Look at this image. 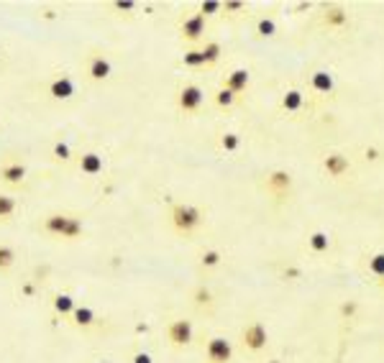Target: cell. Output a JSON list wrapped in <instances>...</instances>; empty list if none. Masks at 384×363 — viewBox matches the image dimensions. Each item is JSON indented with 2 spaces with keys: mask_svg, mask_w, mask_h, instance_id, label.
I'll use <instances>...</instances> for the list:
<instances>
[{
  "mask_svg": "<svg viewBox=\"0 0 384 363\" xmlns=\"http://www.w3.org/2000/svg\"><path fill=\"white\" fill-rule=\"evenodd\" d=\"M192 305L198 307V310H205V313H210L213 307H215V294L208 284H198V287L192 289Z\"/></svg>",
  "mask_w": 384,
  "mask_h": 363,
  "instance_id": "obj_16",
  "label": "cell"
},
{
  "mask_svg": "<svg viewBox=\"0 0 384 363\" xmlns=\"http://www.w3.org/2000/svg\"><path fill=\"white\" fill-rule=\"evenodd\" d=\"M213 100H215V105H218V108L228 110V108H233V105H236L238 95H233V92H230V90L220 87V90H215V95H213Z\"/></svg>",
  "mask_w": 384,
  "mask_h": 363,
  "instance_id": "obj_27",
  "label": "cell"
},
{
  "mask_svg": "<svg viewBox=\"0 0 384 363\" xmlns=\"http://www.w3.org/2000/svg\"><path fill=\"white\" fill-rule=\"evenodd\" d=\"M307 246H310L313 254H328V249H331V238H328V233H323V230H315V233L307 236Z\"/></svg>",
  "mask_w": 384,
  "mask_h": 363,
  "instance_id": "obj_24",
  "label": "cell"
},
{
  "mask_svg": "<svg viewBox=\"0 0 384 363\" xmlns=\"http://www.w3.org/2000/svg\"><path fill=\"white\" fill-rule=\"evenodd\" d=\"M200 51H203L205 67H213V64L220 62V54H223V46H220V41H205V44L200 46Z\"/></svg>",
  "mask_w": 384,
  "mask_h": 363,
  "instance_id": "obj_23",
  "label": "cell"
},
{
  "mask_svg": "<svg viewBox=\"0 0 384 363\" xmlns=\"http://www.w3.org/2000/svg\"><path fill=\"white\" fill-rule=\"evenodd\" d=\"M70 215L72 212H49V215H44L41 217V233L44 236H49V238H59L62 241V236H64V230H67V223H70Z\"/></svg>",
  "mask_w": 384,
  "mask_h": 363,
  "instance_id": "obj_10",
  "label": "cell"
},
{
  "mask_svg": "<svg viewBox=\"0 0 384 363\" xmlns=\"http://www.w3.org/2000/svg\"><path fill=\"white\" fill-rule=\"evenodd\" d=\"M16 249L13 246H8V243H0V274H6V271H11L13 264H16Z\"/></svg>",
  "mask_w": 384,
  "mask_h": 363,
  "instance_id": "obj_26",
  "label": "cell"
},
{
  "mask_svg": "<svg viewBox=\"0 0 384 363\" xmlns=\"http://www.w3.org/2000/svg\"><path fill=\"white\" fill-rule=\"evenodd\" d=\"M223 11L228 13V16H236L238 11H246V3H241V0H228V3H223Z\"/></svg>",
  "mask_w": 384,
  "mask_h": 363,
  "instance_id": "obj_35",
  "label": "cell"
},
{
  "mask_svg": "<svg viewBox=\"0 0 384 363\" xmlns=\"http://www.w3.org/2000/svg\"><path fill=\"white\" fill-rule=\"evenodd\" d=\"M220 264H223V254L218 249H205L203 254H200V269H205V271L218 269Z\"/></svg>",
  "mask_w": 384,
  "mask_h": 363,
  "instance_id": "obj_25",
  "label": "cell"
},
{
  "mask_svg": "<svg viewBox=\"0 0 384 363\" xmlns=\"http://www.w3.org/2000/svg\"><path fill=\"white\" fill-rule=\"evenodd\" d=\"M267 190L274 195V197H284L292 190V174L284 172V169H274V172L267 174Z\"/></svg>",
  "mask_w": 384,
  "mask_h": 363,
  "instance_id": "obj_11",
  "label": "cell"
},
{
  "mask_svg": "<svg viewBox=\"0 0 384 363\" xmlns=\"http://www.w3.org/2000/svg\"><path fill=\"white\" fill-rule=\"evenodd\" d=\"M85 236V220L82 215H77V212H72L70 215V223H67V230H64L62 241H80V238Z\"/></svg>",
  "mask_w": 384,
  "mask_h": 363,
  "instance_id": "obj_20",
  "label": "cell"
},
{
  "mask_svg": "<svg viewBox=\"0 0 384 363\" xmlns=\"http://www.w3.org/2000/svg\"><path fill=\"white\" fill-rule=\"evenodd\" d=\"M46 95L54 102H67L77 95V85L70 75H57L51 77L49 85H46Z\"/></svg>",
  "mask_w": 384,
  "mask_h": 363,
  "instance_id": "obj_8",
  "label": "cell"
},
{
  "mask_svg": "<svg viewBox=\"0 0 384 363\" xmlns=\"http://www.w3.org/2000/svg\"><path fill=\"white\" fill-rule=\"evenodd\" d=\"M77 169L85 177H97V174L105 172V161L97 151H85L77 156Z\"/></svg>",
  "mask_w": 384,
  "mask_h": 363,
  "instance_id": "obj_12",
  "label": "cell"
},
{
  "mask_svg": "<svg viewBox=\"0 0 384 363\" xmlns=\"http://www.w3.org/2000/svg\"><path fill=\"white\" fill-rule=\"evenodd\" d=\"M182 64L185 67H190V70H200V67H205V59H203V51L200 49H187L185 54H182Z\"/></svg>",
  "mask_w": 384,
  "mask_h": 363,
  "instance_id": "obj_28",
  "label": "cell"
},
{
  "mask_svg": "<svg viewBox=\"0 0 384 363\" xmlns=\"http://www.w3.org/2000/svg\"><path fill=\"white\" fill-rule=\"evenodd\" d=\"M166 340L172 345L174 351H185L187 345H192L195 340V325H192V320L185 318H174L166 323Z\"/></svg>",
  "mask_w": 384,
  "mask_h": 363,
  "instance_id": "obj_3",
  "label": "cell"
},
{
  "mask_svg": "<svg viewBox=\"0 0 384 363\" xmlns=\"http://www.w3.org/2000/svg\"><path fill=\"white\" fill-rule=\"evenodd\" d=\"M205 105V90L200 87V85L195 82H187L179 87L177 92V108L179 113H185V115H195L200 113V108Z\"/></svg>",
  "mask_w": 384,
  "mask_h": 363,
  "instance_id": "obj_4",
  "label": "cell"
},
{
  "mask_svg": "<svg viewBox=\"0 0 384 363\" xmlns=\"http://www.w3.org/2000/svg\"><path fill=\"white\" fill-rule=\"evenodd\" d=\"M131 363H154V356L146 351H136L134 356H131Z\"/></svg>",
  "mask_w": 384,
  "mask_h": 363,
  "instance_id": "obj_36",
  "label": "cell"
},
{
  "mask_svg": "<svg viewBox=\"0 0 384 363\" xmlns=\"http://www.w3.org/2000/svg\"><path fill=\"white\" fill-rule=\"evenodd\" d=\"M379 284H382V289H384V276H382V279H379Z\"/></svg>",
  "mask_w": 384,
  "mask_h": 363,
  "instance_id": "obj_39",
  "label": "cell"
},
{
  "mask_svg": "<svg viewBox=\"0 0 384 363\" xmlns=\"http://www.w3.org/2000/svg\"><path fill=\"white\" fill-rule=\"evenodd\" d=\"M366 159L374 161V159H377V151H374V148H371V151H369V148H366Z\"/></svg>",
  "mask_w": 384,
  "mask_h": 363,
  "instance_id": "obj_38",
  "label": "cell"
},
{
  "mask_svg": "<svg viewBox=\"0 0 384 363\" xmlns=\"http://www.w3.org/2000/svg\"><path fill=\"white\" fill-rule=\"evenodd\" d=\"M51 156H54V161H64V164H67V161H70L72 156H75V153H72L70 143H64V141H57V143L51 146Z\"/></svg>",
  "mask_w": 384,
  "mask_h": 363,
  "instance_id": "obj_30",
  "label": "cell"
},
{
  "mask_svg": "<svg viewBox=\"0 0 384 363\" xmlns=\"http://www.w3.org/2000/svg\"><path fill=\"white\" fill-rule=\"evenodd\" d=\"M341 313H343V315H353V313H356V305H353V302H351V305H343V307H341Z\"/></svg>",
  "mask_w": 384,
  "mask_h": 363,
  "instance_id": "obj_37",
  "label": "cell"
},
{
  "mask_svg": "<svg viewBox=\"0 0 384 363\" xmlns=\"http://www.w3.org/2000/svg\"><path fill=\"white\" fill-rule=\"evenodd\" d=\"M85 75H87L90 82H108L110 75H113V62H110L108 54H90L87 64H85Z\"/></svg>",
  "mask_w": 384,
  "mask_h": 363,
  "instance_id": "obj_7",
  "label": "cell"
},
{
  "mask_svg": "<svg viewBox=\"0 0 384 363\" xmlns=\"http://www.w3.org/2000/svg\"><path fill=\"white\" fill-rule=\"evenodd\" d=\"M323 23H326L328 28H343V26L348 23V13H346L343 8H328V11L323 13Z\"/></svg>",
  "mask_w": 384,
  "mask_h": 363,
  "instance_id": "obj_22",
  "label": "cell"
},
{
  "mask_svg": "<svg viewBox=\"0 0 384 363\" xmlns=\"http://www.w3.org/2000/svg\"><path fill=\"white\" fill-rule=\"evenodd\" d=\"M97 363H108V361H97Z\"/></svg>",
  "mask_w": 384,
  "mask_h": 363,
  "instance_id": "obj_40",
  "label": "cell"
},
{
  "mask_svg": "<svg viewBox=\"0 0 384 363\" xmlns=\"http://www.w3.org/2000/svg\"><path fill=\"white\" fill-rule=\"evenodd\" d=\"M16 212H18V200L8 192H0V223H11Z\"/></svg>",
  "mask_w": 384,
  "mask_h": 363,
  "instance_id": "obj_19",
  "label": "cell"
},
{
  "mask_svg": "<svg viewBox=\"0 0 384 363\" xmlns=\"http://www.w3.org/2000/svg\"><path fill=\"white\" fill-rule=\"evenodd\" d=\"M310 85H313V90H315V92H320V95H331L333 90H336L333 75H328V72H323V70L313 72V77H310Z\"/></svg>",
  "mask_w": 384,
  "mask_h": 363,
  "instance_id": "obj_18",
  "label": "cell"
},
{
  "mask_svg": "<svg viewBox=\"0 0 384 363\" xmlns=\"http://www.w3.org/2000/svg\"><path fill=\"white\" fill-rule=\"evenodd\" d=\"M256 33H259L262 38H272V36H274V33H277L274 18H267V16H264V18L256 21Z\"/></svg>",
  "mask_w": 384,
  "mask_h": 363,
  "instance_id": "obj_31",
  "label": "cell"
},
{
  "mask_svg": "<svg viewBox=\"0 0 384 363\" xmlns=\"http://www.w3.org/2000/svg\"><path fill=\"white\" fill-rule=\"evenodd\" d=\"M220 148H223V151H228V153L238 151V148H241V136L233 134V131L223 134V136H220Z\"/></svg>",
  "mask_w": 384,
  "mask_h": 363,
  "instance_id": "obj_32",
  "label": "cell"
},
{
  "mask_svg": "<svg viewBox=\"0 0 384 363\" xmlns=\"http://www.w3.org/2000/svg\"><path fill=\"white\" fill-rule=\"evenodd\" d=\"M169 223H172L174 233H179V236H192L203 225V210L198 205L174 202L169 207Z\"/></svg>",
  "mask_w": 384,
  "mask_h": 363,
  "instance_id": "obj_1",
  "label": "cell"
},
{
  "mask_svg": "<svg viewBox=\"0 0 384 363\" xmlns=\"http://www.w3.org/2000/svg\"><path fill=\"white\" fill-rule=\"evenodd\" d=\"M70 320H72V325H75L77 330H90V327L97 323V315H95V310H92V307L77 305L75 313L70 315Z\"/></svg>",
  "mask_w": 384,
  "mask_h": 363,
  "instance_id": "obj_15",
  "label": "cell"
},
{
  "mask_svg": "<svg viewBox=\"0 0 384 363\" xmlns=\"http://www.w3.org/2000/svg\"><path fill=\"white\" fill-rule=\"evenodd\" d=\"M249 85H251V72L249 70H233V72H228V75H225V80H223V87L230 90L233 95H241V92H246V90H249Z\"/></svg>",
  "mask_w": 384,
  "mask_h": 363,
  "instance_id": "obj_13",
  "label": "cell"
},
{
  "mask_svg": "<svg viewBox=\"0 0 384 363\" xmlns=\"http://www.w3.org/2000/svg\"><path fill=\"white\" fill-rule=\"evenodd\" d=\"M302 105H305V95L300 90H287L282 95V110L284 113H297V110H302Z\"/></svg>",
  "mask_w": 384,
  "mask_h": 363,
  "instance_id": "obj_21",
  "label": "cell"
},
{
  "mask_svg": "<svg viewBox=\"0 0 384 363\" xmlns=\"http://www.w3.org/2000/svg\"><path fill=\"white\" fill-rule=\"evenodd\" d=\"M369 274L377 276V279L384 276V254H374L369 259Z\"/></svg>",
  "mask_w": 384,
  "mask_h": 363,
  "instance_id": "obj_33",
  "label": "cell"
},
{
  "mask_svg": "<svg viewBox=\"0 0 384 363\" xmlns=\"http://www.w3.org/2000/svg\"><path fill=\"white\" fill-rule=\"evenodd\" d=\"M110 8H113V11H126V13H134L139 6H136L134 0H115V3H110Z\"/></svg>",
  "mask_w": 384,
  "mask_h": 363,
  "instance_id": "obj_34",
  "label": "cell"
},
{
  "mask_svg": "<svg viewBox=\"0 0 384 363\" xmlns=\"http://www.w3.org/2000/svg\"><path fill=\"white\" fill-rule=\"evenodd\" d=\"M28 179V166L21 159H6L0 164V182L8 187H23Z\"/></svg>",
  "mask_w": 384,
  "mask_h": 363,
  "instance_id": "obj_9",
  "label": "cell"
},
{
  "mask_svg": "<svg viewBox=\"0 0 384 363\" xmlns=\"http://www.w3.org/2000/svg\"><path fill=\"white\" fill-rule=\"evenodd\" d=\"M51 307H54V313H57V315H62V318H70V315L75 313L77 302H75V297H72V294L59 292V294H54Z\"/></svg>",
  "mask_w": 384,
  "mask_h": 363,
  "instance_id": "obj_17",
  "label": "cell"
},
{
  "mask_svg": "<svg viewBox=\"0 0 384 363\" xmlns=\"http://www.w3.org/2000/svg\"><path fill=\"white\" fill-rule=\"evenodd\" d=\"M205 33H208V21L200 13H190V16L179 21V38L187 41V44H200Z\"/></svg>",
  "mask_w": 384,
  "mask_h": 363,
  "instance_id": "obj_5",
  "label": "cell"
},
{
  "mask_svg": "<svg viewBox=\"0 0 384 363\" xmlns=\"http://www.w3.org/2000/svg\"><path fill=\"white\" fill-rule=\"evenodd\" d=\"M323 169H326L328 177L341 179L348 169H351V161L346 159L343 153H328L326 159H323Z\"/></svg>",
  "mask_w": 384,
  "mask_h": 363,
  "instance_id": "obj_14",
  "label": "cell"
},
{
  "mask_svg": "<svg viewBox=\"0 0 384 363\" xmlns=\"http://www.w3.org/2000/svg\"><path fill=\"white\" fill-rule=\"evenodd\" d=\"M241 345H243V351L254 353V356L267 351L269 330L262 320H251V323H246V325L241 327Z\"/></svg>",
  "mask_w": 384,
  "mask_h": 363,
  "instance_id": "obj_2",
  "label": "cell"
},
{
  "mask_svg": "<svg viewBox=\"0 0 384 363\" xmlns=\"http://www.w3.org/2000/svg\"><path fill=\"white\" fill-rule=\"evenodd\" d=\"M198 13L208 21L213 18V16H218V13H223V3H220V0H203L198 6Z\"/></svg>",
  "mask_w": 384,
  "mask_h": 363,
  "instance_id": "obj_29",
  "label": "cell"
},
{
  "mask_svg": "<svg viewBox=\"0 0 384 363\" xmlns=\"http://www.w3.org/2000/svg\"><path fill=\"white\" fill-rule=\"evenodd\" d=\"M205 363H233V343L223 335H213L205 343Z\"/></svg>",
  "mask_w": 384,
  "mask_h": 363,
  "instance_id": "obj_6",
  "label": "cell"
}]
</instances>
